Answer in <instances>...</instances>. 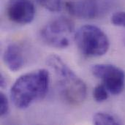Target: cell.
Returning a JSON list of instances; mask_svg holds the SVG:
<instances>
[{
	"label": "cell",
	"mask_w": 125,
	"mask_h": 125,
	"mask_svg": "<svg viewBox=\"0 0 125 125\" xmlns=\"http://www.w3.org/2000/svg\"><path fill=\"white\" fill-rule=\"evenodd\" d=\"M68 12L80 18L92 19L100 13V6L97 0H76L66 4Z\"/></svg>",
	"instance_id": "52a82bcc"
},
{
	"label": "cell",
	"mask_w": 125,
	"mask_h": 125,
	"mask_svg": "<svg viewBox=\"0 0 125 125\" xmlns=\"http://www.w3.org/2000/svg\"><path fill=\"white\" fill-rule=\"evenodd\" d=\"M7 79L5 78V76L3 75V73L1 74V78H0V86L1 88H4L7 86Z\"/></svg>",
	"instance_id": "5bb4252c"
},
{
	"label": "cell",
	"mask_w": 125,
	"mask_h": 125,
	"mask_svg": "<svg viewBox=\"0 0 125 125\" xmlns=\"http://www.w3.org/2000/svg\"><path fill=\"white\" fill-rule=\"evenodd\" d=\"M74 40L82 54L89 57L103 56L110 47L106 34L94 25L81 26L75 33Z\"/></svg>",
	"instance_id": "3957f363"
},
{
	"label": "cell",
	"mask_w": 125,
	"mask_h": 125,
	"mask_svg": "<svg viewBox=\"0 0 125 125\" xmlns=\"http://www.w3.org/2000/svg\"><path fill=\"white\" fill-rule=\"evenodd\" d=\"M40 4L51 12H59L62 8V0H38Z\"/></svg>",
	"instance_id": "8fae6325"
},
{
	"label": "cell",
	"mask_w": 125,
	"mask_h": 125,
	"mask_svg": "<svg viewBox=\"0 0 125 125\" xmlns=\"http://www.w3.org/2000/svg\"><path fill=\"white\" fill-rule=\"evenodd\" d=\"M9 19L18 24L31 23L35 15V7L31 0H9L7 5Z\"/></svg>",
	"instance_id": "8992f818"
},
{
	"label": "cell",
	"mask_w": 125,
	"mask_h": 125,
	"mask_svg": "<svg viewBox=\"0 0 125 125\" xmlns=\"http://www.w3.org/2000/svg\"><path fill=\"white\" fill-rule=\"evenodd\" d=\"M93 124L99 125H121L122 122L114 116L104 112H99L93 117Z\"/></svg>",
	"instance_id": "9c48e42d"
},
{
	"label": "cell",
	"mask_w": 125,
	"mask_h": 125,
	"mask_svg": "<svg viewBox=\"0 0 125 125\" xmlns=\"http://www.w3.org/2000/svg\"></svg>",
	"instance_id": "9a60e30c"
},
{
	"label": "cell",
	"mask_w": 125,
	"mask_h": 125,
	"mask_svg": "<svg viewBox=\"0 0 125 125\" xmlns=\"http://www.w3.org/2000/svg\"><path fill=\"white\" fill-rule=\"evenodd\" d=\"M40 37L48 46L65 48L69 46L71 39L75 37L74 23L66 17L53 19L42 28Z\"/></svg>",
	"instance_id": "277c9868"
},
{
	"label": "cell",
	"mask_w": 125,
	"mask_h": 125,
	"mask_svg": "<svg viewBox=\"0 0 125 125\" xmlns=\"http://www.w3.org/2000/svg\"><path fill=\"white\" fill-rule=\"evenodd\" d=\"M9 101L7 96L4 93H1L0 94V115L1 116H4L7 114L9 112Z\"/></svg>",
	"instance_id": "4fadbf2b"
},
{
	"label": "cell",
	"mask_w": 125,
	"mask_h": 125,
	"mask_svg": "<svg viewBox=\"0 0 125 125\" xmlns=\"http://www.w3.org/2000/svg\"><path fill=\"white\" fill-rule=\"evenodd\" d=\"M92 74L102 80L108 92L114 95L121 94L125 86V72L119 67L109 64H97L92 67Z\"/></svg>",
	"instance_id": "5b68a950"
},
{
	"label": "cell",
	"mask_w": 125,
	"mask_h": 125,
	"mask_svg": "<svg viewBox=\"0 0 125 125\" xmlns=\"http://www.w3.org/2000/svg\"><path fill=\"white\" fill-rule=\"evenodd\" d=\"M3 61L10 70L12 72L20 70L24 63L21 48L15 43L8 45L3 54Z\"/></svg>",
	"instance_id": "ba28073f"
},
{
	"label": "cell",
	"mask_w": 125,
	"mask_h": 125,
	"mask_svg": "<svg viewBox=\"0 0 125 125\" xmlns=\"http://www.w3.org/2000/svg\"><path fill=\"white\" fill-rule=\"evenodd\" d=\"M49 85L50 74L45 69L23 74L12 86L10 99L18 108H26L46 96Z\"/></svg>",
	"instance_id": "6da1fadb"
},
{
	"label": "cell",
	"mask_w": 125,
	"mask_h": 125,
	"mask_svg": "<svg viewBox=\"0 0 125 125\" xmlns=\"http://www.w3.org/2000/svg\"><path fill=\"white\" fill-rule=\"evenodd\" d=\"M47 64L55 74L62 97L72 105H79L83 103L87 94L86 86L68 65L54 54L48 57Z\"/></svg>",
	"instance_id": "7a4b0ae2"
},
{
	"label": "cell",
	"mask_w": 125,
	"mask_h": 125,
	"mask_svg": "<svg viewBox=\"0 0 125 125\" xmlns=\"http://www.w3.org/2000/svg\"><path fill=\"white\" fill-rule=\"evenodd\" d=\"M108 90L104 84H100L94 89L93 97L96 102L102 103L108 100Z\"/></svg>",
	"instance_id": "30bf717a"
},
{
	"label": "cell",
	"mask_w": 125,
	"mask_h": 125,
	"mask_svg": "<svg viewBox=\"0 0 125 125\" xmlns=\"http://www.w3.org/2000/svg\"><path fill=\"white\" fill-rule=\"evenodd\" d=\"M111 23L118 26L125 27V12H117L111 16Z\"/></svg>",
	"instance_id": "7c38bea8"
}]
</instances>
